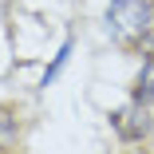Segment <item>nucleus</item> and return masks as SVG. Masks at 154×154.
Instances as JSON below:
<instances>
[{"instance_id":"f257e3e1","label":"nucleus","mask_w":154,"mask_h":154,"mask_svg":"<svg viewBox=\"0 0 154 154\" xmlns=\"http://www.w3.org/2000/svg\"><path fill=\"white\" fill-rule=\"evenodd\" d=\"M107 32H111V40L127 44V48H150L154 4H150V0H111V8H107Z\"/></svg>"},{"instance_id":"f03ea898","label":"nucleus","mask_w":154,"mask_h":154,"mask_svg":"<svg viewBox=\"0 0 154 154\" xmlns=\"http://www.w3.org/2000/svg\"><path fill=\"white\" fill-rule=\"evenodd\" d=\"M111 122H115V131L127 138V142H138V138H146V134L154 131L150 103H138V99H131L127 107H119V111L111 115Z\"/></svg>"},{"instance_id":"7ed1b4c3","label":"nucleus","mask_w":154,"mask_h":154,"mask_svg":"<svg viewBox=\"0 0 154 154\" xmlns=\"http://www.w3.org/2000/svg\"><path fill=\"white\" fill-rule=\"evenodd\" d=\"M134 99L138 103H150L154 99V59H146L142 71H138V79H134Z\"/></svg>"},{"instance_id":"20e7f679","label":"nucleus","mask_w":154,"mask_h":154,"mask_svg":"<svg viewBox=\"0 0 154 154\" xmlns=\"http://www.w3.org/2000/svg\"><path fill=\"white\" fill-rule=\"evenodd\" d=\"M67 55H71V40H63V48H59V55L48 63V71H44V87H51L55 83V75L63 71V63H67Z\"/></svg>"},{"instance_id":"39448f33","label":"nucleus","mask_w":154,"mask_h":154,"mask_svg":"<svg viewBox=\"0 0 154 154\" xmlns=\"http://www.w3.org/2000/svg\"><path fill=\"white\" fill-rule=\"evenodd\" d=\"M16 142V119L8 107H0V146H12Z\"/></svg>"}]
</instances>
